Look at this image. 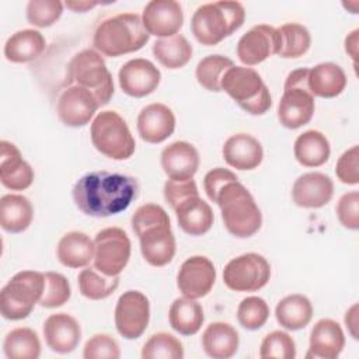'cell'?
I'll list each match as a JSON object with an SVG mask.
<instances>
[{
  "instance_id": "cell-9",
  "label": "cell",
  "mask_w": 359,
  "mask_h": 359,
  "mask_svg": "<svg viewBox=\"0 0 359 359\" xmlns=\"http://www.w3.org/2000/svg\"><path fill=\"white\" fill-rule=\"evenodd\" d=\"M307 67L293 70L287 74L283 95L278 105V119L287 129H297L310 122L314 114V97L307 87Z\"/></svg>"
},
{
  "instance_id": "cell-33",
  "label": "cell",
  "mask_w": 359,
  "mask_h": 359,
  "mask_svg": "<svg viewBox=\"0 0 359 359\" xmlns=\"http://www.w3.org/2000/svg\"><path fill=\"white\" fill-rule=\"evenodd\" d=\"M203 318L202 306L195 299L185 296L175 299L168 310L170 325L185 337L196 334L203 324Z\"/></svg>"
},
{
  "instance_id": "cell-47",
  "label": "cell",
  "mask_w": 359,
  "mask_h": 359,
  "mask_svg": "<svg viewBox=\"0 0 359 359\" xmlns=\"http://www.w3.org/2000/svg\"><path fill=\"white\" fill-rule=\"evenodd\" d=\"M337 216L341 224L349 230L359 229V192L351 191L342 195L337 205Z\"/></svg>"
},
{
  "instance_id": "cell-53",
  "label": "cell",
  "mask_w": 359,
  "mask_h": 359,
  "mask_svg": "<svg viewBox=\"0 0 359 359\" xmlns=\"http://www.w3.org/2000/svg\"><path fill=\"white\" fill-rule=\"evenodd\" d=\"M97 4H100L98 1H66L65 6L76 13H86L88 10H91L93 7H95Z\"/></svg>"
},
{
  "instance_id": "cell-36",
  "label": "cell",
  "mask_w": 359,
  "mask_h": 359,
  "mask_svg": "<svg viewBox=\"0 0 359 359\" xmlns=\"http://www.w3.org/2000/svg\"><path fill=\"white\" fill-rule=\"evenodd\" d=\"M3 349L8 359H38L41 355V342L34 330L18 327L6 335Z\"/></svg>"
},
{
  "instance_id": "cell-45",
  "label": "cell",
  "mask_w": 359,
  "mask_h": 359,
  "mask_svg": "<svg viewBox=\"0 0 359 359\" xmlns=\"http://www.w3.org/2000/svg\"><path fill=\"white\" fill-rule=\"evenodd\" d=\"M86 359H118L121 356L118 342L108 334H95L84 345Z\"/></svg>"
},
{
  "instance_id": "cell-30",
  "label": "cell",
  "mask_w": 359,
  "mask_h": 359,
  "mask_svg": "<svg viewBox=\"0 0 359 359\" xmlns=\"http://www.w3.org/2000/svg\"><path fill=\"white\" fill-rule=\"evenodd\" d=\"M56 254L62 265L84 268L94 259V241L83 231H69L59 240Z\"/></svg>"
},
{
  "instance_id": "cell-34",
  "label": "cell",
  "mask_w": 359,
  "mask_h": 359,
  "mask_svg": "<svg viewBox=\"0 0 359 359\" xmlns=\"http://www.w3.org/2000/svg\"><path fill=\"white\" fill-rule=\"evenodd\" d=\"M275 317L283 328L297 331L311 321L313 306L303 294H289L276 304Z\"/></svg>"
},
{
  "instance_id": "cell-27",
  "label": "cell",
  "mask_w": 359,
  "mask_h": 359,
  "mask_svg": "<svg viewBox=\"0 0 359 359\" xmlns=\"http://www.w3.org/2000/svg\"><path fill=\"white\" fill-rule=\"evenodd\" d=\"M346 86V76L341 66L324 62L309 70L307 87L313 97L334 98L339 95Z\"/></svg>"
},
{
  "instance_id": "cell-28",
  "label": "cell",
  "mask_w": 359,
  "mask_h": 359,
  "mask_svg": "<svg viewBox=\"0 0 359 359\" xmlns=\"http://www.w3.org/2000/svg\"><path fill=\"white\" fill-rule=\"evenodd\" d=\"M238 332L227 323L216 321L206 327L202 334V346L208 356L213 359H229L238 349Z\"/></svg>"
},
{
  "instance_id": "cell-12",
  "label": "cell",
  "mask_w": 359,
  "mask_h": 359,
  "mask_svg": "<svg viewBox=\"0 0 359 359\" xmlns=\"http://www.w3.org/2000/svg\"><path fill=\"white\" fill-rule=\"evenodd\" d=\"M150 320L149 299L139 290H128L119 296L115 307V325L126 339H136L146 331Z\"/></svg>"
},
{
  "instance_id": "cell-19",
  "label": "cell",
  "mask_w": 359,
  "mask_h": 359,
  "mask_svg": "<svg viewBox=\"0 0 359 359\" xmlns=\"http://www.w3.org/2000/svg\"><path fill=\"white\" fill-rule=\"evenodd\" d=\"M140 251L146 262L153 266H164L175 255V237L170 223L151 226L139 236Z\"/></svg>"
},
{
  "instance_id": "cell-25",
  "label": "cell",
  "mask_w": 359,
  "mask_h": 359,
  "mask_svg": "<svg viewBox=\"0 0 359 359\" xmlns=\"http://www.w3.org/2000/svg\"><path fill=\"white\" fill-rule=\"evenodd\" d=\"M224 161L237 170H254L262 158L264 150L261 143L251 135L237 133L230 136L223 144Z\"/></svg>"
},
{
  "instance_id": "cell-51",
  "label": "cell",
  "mask_w": 359,
  "mask_h": 359,
  "mask_svg": "<svg viewBox=\"0 0 359 359\" xmlns=\"http://www.w3.org/2000/svg\"><path fill=\"white\" fill-rule=\"evenodd\" d=\"M345 324L351 335L358 339V304L355 303L345 314Z\"/></svg>"
},
{
  "instance_id": "cell-10",
  "label": "cell",
  "mask_w": 359,
  "mask_h": 359,
  "mask_svg": "<svg viewBox=\"0 0 359 359\" xmlns=\"http://www.w3.org/2000/svg\"><path fill=\"white\" fill-rule=\"evenodd\" d=\"M130 258V240L119 227H107L94 238V268L107 276H118Z\"/></svg>"
},
{
  "instance_id": "cell-3",
  "label": "cell",
  "mask_w": 359,
  "mask_h": 359,
  "mask_svg": "<svg viewBox=\"0 0 359 359\" xmlns=\"http://www.w3.org/2000/svg\"><path fill=\"white\" fill-rule=\"evenodd\" d=\"M244 20L245 10L240 1L206 3L195 10L191 31L199 43L213 46L237 31Z\"/></svg>"
},
{
  "instance_id": "cell-40",
  "label": "cell",
  "mask_w": 359,
  "mask_h": 359,
  "mask_svg": "<svg viewBox=\"0 0 359 359\" xmlns=\"http://www.w3.org/2000/svg\"><path fill=\"white\" fill-rule=\"evenodd\" d=\"M143 359H182L184 346L181 341L168 334L157 332L153 334L142 348Z\"/></svg>"
},
{
  "instance_id": "cell-14",
  "label": "cell",
  "mask_w": 359,
  "mask_h": 359,
  "mask_svg": "<svg viewBox=\"0 0 359 359\" xmlns=\"http://www.w3.org/2000/svg\"><path fill=\"white\" fill-rule=\"evenodd\" d=\"M280 35L278 28L259 24L247 31L237 43V56L245 66H254L272 55H278Z\"/></svg>"
},
{
  "instance_id": "cell-11",
  "label": "cell",
  "mask_w": 359,
  "mask_h": 359,
  "mask_svg": "<svg viewBox=\"0 0 359 359\" xmlns=\"http://www.w3.org/2000/svg\"><path fill=\"white\" fill-rule=\"evenodd\" d=\"M269 278L271 265L257 252L233 258L223 269V282L234 292H257L269 282Z\"/></svg>"
},
{
  "instance_id": "cell-46",
  "label": "cell",
  "mask_w": 359,
  "mask_h": 359,
  "mask_svg": "<svg viewBox=\"0 0 359 359\" xmlns=\"http://www.w3.org/2000/svg\"><path fill=\"white\" fill-rule=\"evenodd\" d=\"M161 223H170V217L167 212L156 203H146L139 206L132 216V229L136 236H139L146 229Z\"/></svg>"
},
{
  "instance_id": "cell-6",
  "label": "cell",
  "mask_w": 359,
  "mask_h": 359,
  "mask_svg": "<svg viewBox=\"0 0 359 359\" xmlns=\"http://www.w3.org/2000/svg\"><path fill=\"white\" fill-rule=\"evenodd\" d=\"M45 287V275L36 271L15 273L0 292V311L7 320L27 318L39 303Z\"/></svg>"
},
{
  "instance_id": "cell-8",
  "label": "cell",
  "mask_w": 359,
  "mask_h": 359,
  "mask_svg": "<svg viewBox=\"0 0 359 359\" xmlns=\"http://www.w3.org/2000/svg\"><path fill=\"white\" fill-rule=\"evenodd\" d=\"M94 147L112 160H126L136 149L135 139L125 119L115 111L100 112L90 129Z\"/></svg>"
},
{
  "instance_id": "cell-1",
  "label": "cell",
  "mask_w": 359,
  "mask_h": 359,
  "mask_svg": "<svg viewBox=\"0 0 359 359\" xmlns=\"http://www.w3.org/2000/svg\"><path fill=\"white\" fill-rule=\"evenodd\" d=\"M139 192L133 177L109 172L91 171L83 175L73 187V201L87 216L108 217L129 208Z\"/></svg>"
},
{
  "instance_id": "cell-26",
  "label": "cell",
  "mask_w": 359,
  "mask_h": 359,
  "mask_svg": "<svg viewBox=\"0 0 359 359\" xmlns=\"http://www.w3.org/2000/svg\"><path fill=\"white\" fill-rule=\"evenodd\" d=\"M174 210L178 226L189 236H202L213 224L212 208L199 195L187 198Z\"/></svg>"
},
{
  "instance_id": "cell-49",
  "label": "cell",
  "mask_w": 359,
  "mask_h": 359,
  "mask_svg": "<svg viewBox=\"0 0 359 359\" xmlns=\"http://www.w3.org/2000/svg\"><path fill=\"white\" fill-rule=\"evenodd\" d=\"M198 195H199V191L194 180H185V181L167 180V182L164 184V198L172 209H175L187 198L198 196Z\"/></svg>"
},
{
  "instance_id": "cell-24",
  "label": "cell",
  "mask_w": 359,
  "mask_h": 359,
  "mask_svg": "<svg viewBox=\"0 0 359 359\" xmlns=\"http://www.w3.org/2000/svg\"><path fill=\"white\" fill-rule=\"evenodd\" d=\"M345 346V335L341 325L331 318L318 320L311 332L307 358L335 359Z\"/></svg>"
},
{
  "instance_id": "cell-13",
  "label": "cell",
  "mask_w": 359,
  "mask_h": 359,
  "mask_svg": "<svg viewBox=\"0 0 359 359\" xmlns=\"http://www.w3.org/2000/svg\"><path fill=\"white\" fill-rule=\"evenodd\" d=\"M98 107L100 104L90 90L72 84L60 93L56 112L63 125L80 128L91 121Z\"/></svg>"
},
{
  "instance_id": "cell-41",
  "label": "cell",
  "mask_w": 359,
  "mask_h": 359,
  "mask_svg": "<svg viewBox=\"0 0 359 359\" xmlns=\"http://www.w3.org/2000/svg\"><path fill=\"white\" fill-rule=\"evenodd\" d=\"M269 317L268 303L258 296H250L241 300L237 307V320L245 330L255 331L265 325Z\"/></svg>"
},
{
  "instance_id": "cell-43",
  "label": "cell",
  "mask_w": 359,
  "mask_h": 359,
  "mask_svg": "<svg viewBox=\"0 0 359 359\" xmlns=\"http://www.w3.org/2000/svg\"><path fill=\"white\" fill-rule=\"evenodd\" d=\"M63 13V3L59 0H31L27 4V20L29 24L45 28L55 24Z\"/></svg>"
},
{
  "instance_id": "cell-4",
  "label": "cell",
  "mask_w": 359,
  "mask_h": 359,
  "mask_svg": "<svg viewBox=\"0 0 359 359\" xmlns=\"http://www.w3.org/2000/svg\"><path fill=\"white\" fill-rule=\"evenodd\" d=\"M216 203L230 234L238 238L254 236L262 224V215L250 191L238 181L227 182L217 194Z\"/></svg>"
},
{
  "instance_id": "cell-52",
  "label": "cell",
  "mask_w": 359,
  "mask_h": 359,
  "mask_svg": "<svg viewBox=\"0 0 359 359\" xmlns=\"http://www.w3.org/2000/svg\"><path fill=\"white\" fill-rule=\"evenodd\" d=\"M358 35L359 29H353L346 38H345V50L349 53V56L356 60L358 57Z\"/></svg>"
},
{
  "instance_id": "cell-32",
  "label": "cell",
  "mask_w": 359,
  "mask_h": 359,
  "mask_svg": "<svg viewBox=\"0 0 359 359\" xmlns=\"http://www.w3.org/2000/svg\"><path fill=\"white\" fill-rule=\"evenodd\" d=\"M296 160L304 167H320L331 154L330 142L320 130H306L297 136L293 146Z\"/></svg>"
},
{
  "instance_id": "cell-7",
  "label": "cell",
  "mask_w": 359,
  "mask_h": 359,
  "mask_svg": "<svg viewBox=\"0 0 359 359\" xmlns=\"http://www.w3.org/2000/svg\"><path fill=\"white\" fill-rule=\"evenodd\" d=\"M67 83L90 90L100 107L109 102L114 94L112 74L105 60L94 49H84L76 53L67 65Z\"/></svg>"
},
{
  "instance_id": "cell-18",
  "label": "cell",
  "mask_w": 359,
  "mask_h": 359,
  "mask_svg": "<svg viewBox=\"0 0 359 359\" xmlns=\"http://www.w3.org/2000/svg\"><path fill=\"white\" fill-rule=\"evenodd\" d=\"M334 195L332 180L323 172H306L300 175L292 188L293 202L300 208L318 209L325 206Z\"/></svg>"
},
{
  "instance_id": "cell-31",
  "label": "cell",
  "mask_w": 359,
  "mask_h": 359,
  "mask_svg": "<svg viewBox=\"0 0 359 359\" xmlns=\"http://www.w3.org/2000/svg\"><path fill=\"white\" fill-rule=\"evenodd\" d=\"M46 41L36 29H21L14 32L4 45V56L13 63L32 62L45 50Z\"/></svg>"
},
{
  "instance_id": "cell-20",
  "label": "cell",
  "mask_w": 359,
  "mask_h": 359,
  "mask_svg": "<svg viewBox=\"0 0 359 359\" xmlns=\"http://www.w3.org/2000/svg\"><path fill=\"white\" fill-rule=\"evenodd\" d=\"M137 132L147 143H161L168 139L175 129L174 112L164 104H149L137 115Z\"/></svg>"
},
{
  "instance_id": "cell-42",
  "label": "cell",
  "mask_w": 359,
  "mask_h": 359,
  "mask_svg": "<svg viewBox=\"0 0 359 359\" xmlns=\"http://www.w3.org/2000/svg\"><path fill=\"white\" fill-rule=\"evenodd\" d=\"M45 287L38 304L45 309H55L63 306L72 294L70 283L59 272H45Z\"/></svg>"
},
{
  "instance_id": "cell-22",
  "label": "cell",
  "mask_w": 359,
  "mask_h": 359,
  "mask_svg": "<svg viewBox=\"0 0 359 359\" xmlns=\"http://www.w3.org/2000/svg\"><path fill=\"white\" fill-rule=\"evenodd\" d=\"M43 337L53 352L70 353L81 339V328L74 317L66 313H56L45 320Z\"/></svg>"
},
{
  "instance_id": "cell-38",
  "label": "cell",
  "mask_w": 359,
  "mask_h": 359,
  "mask_svg": "<svg viewBox=\"0 0 359 359\" xmlns=\"http://www.w3.org/2000/svg\"><path fill=\"white\" fill-rule=\"evenodd\" d=\"M278 31L280 35V48L278 55L280 57H300L309 50L311 45V36L304 25L297 22H287L278 28Z\"/></svg>"
},
{
  "instance_id": "cell-29",
  "label": "cell",
  "mask_w": 359,
  "mask_h": 359,
  "mask_svg": "<svg viewBox=\"0 0 359 359\" xmlns=\"http://www.w3.org/2000/svg\"><path fill=\"white\" fill-rule=\"evenodd\" d=\"M34 216V208L28 198L18 194H7L0 199V226L7 233L25 231Z\"/></svg>"
},
{
  "instance_id": "cell-35",
  "label": "cell",
  "mask_w": 359,
  "mask_h": 359,
  "mask_svg": "<svg viewBox=\"0 0 359 359\" xmlns=\"http://www.w3.org/2000/svg\"><path fill=\"white\" fill-rule=\"evenodd\" d=\"M153 55L167 69H181L192 57V46L184 35L157 39L153 43Z\"/></svg>"
},
{
  "instance_id": "cell-16",
  "label": "cell",
  "mask_w": 359,
  "mask_h": 359,
  "mask_svg": "<svg viewBox=\"0 0 359 359\" xmlns=\"http://www.w3.org/2000/svg\"><path fill=\"white\" fill-rule=\"evenodd\" d=\"M142 22L149 35L174 36L184 22L182 7L175 0H151L143 8Z\"/></svg>"
},
{
  "instance_id": "cell-2",
  "label": "cell",
  "mask_w": 359,
  "mask_h": 359,
  "mask_svg": "<svg viewBox=\"0 0 359 359\" xmlns=\"http://www.w3.org/2000/svg\"><path fill=\"white\" fill-rule=\"evenodd\" d=\"M150 35L136 13H121L101 21L94 32L93 45L105 56L116 57L142 49Z\"/></svg>"
},
{
  "instance_id": "cell-39",
  "label": "cell",
  "mask_w": 359,
  "mask_h": 359,
  "mask_svg": "<svg viewBox=\"0 0 359 359\" xmlns=\"http://www.w3.org/2000/svg\"><path fill=\"white\" fill-rule=\"evenodd\" d=\"M234 66L233 60L223 55H209L199 60L195 76L198 83L208 91L219 93L222 91L223 74Z\"/></svg>"
},
{
  "instance_id": "cell-37",
  "label": "cell",
  "mask_w": 359,
  "mask_h": 359,
  "mask_svg": "<svg viewBox=\"0 0 359 359\" xmlns=\"http://www.w3.org/2000/svg\"><path fill=\"white\" fill-rule=\"evenodd\" d=\"M80 293L90 300H102L111 296L119 286L118 276H107L95 268H86L79 273Z\"/></svg>"
},
{
  "instance_id": "cell-48",
  "label": "cell",
  "mask_w": 359,
  "mask_h": 359,
  "mask_svg": "<svg viewBox=\"0 0 359 359\" xmlns=\"http://www.w3.org/2000/svg\"><path fill=\"white\" fill-rule=\"evenodd\" d=\"M358 158H359L358 146H352L351 149H348L341 154L335 167V174L341 182L348 185H356L359 182Z\"/></svg>"
},
{
  "instance_id": "cell-44",
  "label": "cell",
  "mask_w": 359,
  "mask_h": 359,
  "mask_svg": "<svg viewBox=\"0 0 359 359\" xmlns=\"http://www.w3.org/2000/svg\"><path fill=\"white\" fill-rule=\"evenodd\" d=\"M259 356L262 359L279 358L293 359L296 356V345L293 338L283 331H272L265 335L261 342Z\"/></svg>"
},
{
  "instance_id": "cell-15",
  "label": "cell",
  "mask_w": 359,
  "mask_h": 359,
  "mask_svg": "<svg viewBox=\"0 0 359 359\" xmlns=\"http://www.w3.org/2000/svg\"><path fill=\"white\" fill-rule=\"evenodd\" d=\"M216 280V269L213 262L203 255H194L182 262L177 286L180 292L189 299H201L206 296Z\"/></svg>"
},
{
  "instance_id": "cell-21",
  "label": "cell",
  "mask_w": 359,
  "mask_h": 359,
  "mask_svg": "<svg viewBox=\"0 0 359 359\" xmlns=\"http://www.w3.org/2000/svg\"><path fill=\"white\" fill-rule=\"evenodd\" d=\"M34 181L32 167L10 142H0V182L11 191H24Z\"/></svg>"
},
{
  "instance_id": "cell-5",
  "label": "cell",
  "mask_w": 359,
  "mask_h": 359,
  "mask_svg": "<svg viewBox=\"0 0 359 359\" xmlns=\"http://www.w3.org/2000/svg\"><path fill=\"white\" fill-rule=\"evenodd\" d=\"M222 91H226L241 109L251 115H262L272 105L268 87L251 67L231 66L223 74Z\"/></svg>"
},
{
  "instance_id": "cell-50",
  "label": "cell",
  "mask_w": 359,
  "mask_h": 359,
  "mask_svg": "<svg viewBox=\"0 0 359 359\" xmlns=\"http://www.w3.org/2000/svg\"><path fill=\"white\" fill-rule=\"evenodd\" d=\"M233 181H238L237 175L233 171H230L227 168H223V167H217V168L210 170L203 178V188H205V192H206L208 198L212 202H216V196H217L219 191L227 182H233Z\"/></svg>"
},
{
  "instance_id": "cell-23",
  "label": "cell",
  "mask_w": 359,
  "mask_h": 359,
  "mask_svg": "<svg viewBox=\"0 0 359 359\" xmlns=\"http://www.w3.org/2000/svg\"><path fill=\"white\" fill-rule=\"evenodd\" d=\"M161 167L170 180H192L199 168L198 150L188 142H174L163 149Z\"/></svg>"
},
{
  "instance_id": "cell-17",
  "label": "cell",
  "mask_w": 359,
  "mask_h": 359,
  "mask_svg": "<svg viewBox=\"0 0 359 359\" xmlns=\"http://www.w3.org/2000/svg\"><path fill=\"white\" fill-rule=\"evenodd\" d=\"M122 91L130 97L142 98L151 94L160 84V70L147 59L128 60L118 73Z\"/></svg>"
}]
</instances>
